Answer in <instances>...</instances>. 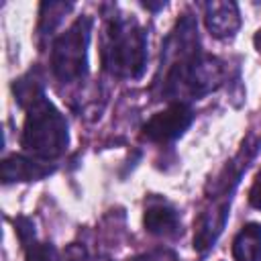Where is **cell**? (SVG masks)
Returning a JSON list of instances; mask_svg holds the SVG:
<instances>
[{
  "label": "cell",
  "instance_id": "obj_4",
  "mask_svg": "<svg viewBox=\"0 0 261 261\" xmlns=\"http://www.w3.org/2000/svg\"><path fill=\"white\" fill-rule=\"evenodd\" d=\"M90 33L92 20L88 16H80L63 35L55 39L51 49V69L59 82H77L88 73Z\"/></svg>",
  "mask_w": 261,
  "mask_h": 261
},
{
  "label": "cell",
  "instance_id": "obj_15",
  "mask_svg": "<svg viewBox=\"0 0 261 261\" xmlns=\"http://www.w3.org/2000/svg\"><path fill=\"white\" fill-rule=\"evenodd\" d=\"M135 261H179V259H177V255H175L171 249H167V247H157V249L145 253L143 257H139V259H135Z\"/></svg>",
  "mask_w": 261,
  "mask_h": 261
},
{
  "label": "cell",
  "instance_id": "obj_10",
  "mask_svg": "<svg viewBox=\"0 0 261 261\" xmlns=\"http://www.w3.org/2000/svg\"><path fill=\"white\" fill-rule=\"evenodd\" d=\"M234 261H261V224L247 222L232 241Z\"/></svg>",
  "mask_w": 261,
  "mask_h": 261
},
{
  "label": "cell",
  "instance_id": "obj_12",
  "mask_svg": "<svg viewBox=\"0 0 261 261\" xmlns=\"http://www.w3.org/2000/svg\"><path fill=\"white\" fill-rule=\"evenodd\" d=\"M71 8L69 2H43L41 4V20H39V31L41 35L51 33L57 22L61 20V16Z\"/></svg>",
  "mask_w": 261,
  "mask_h": 261
},
{
  "label": "cell",
  "instance_id": "obj_13",
  "mask_svg": "<svg viewBox=\"0 0 261 261\" xmlns=\"http://www.w3.org/2000/svg\"><path fill=\"white\" fill-rule=\"evenodd\" d=\"M24 261H57V249L51 243L33 241L24 247Z\"/></svg>",
  "mask_w": 261,
  "mask_h": 261
},
{
  "label": "cell",
  "instance_id": "obj_14",
  "mask_svg": "<svg viewBox=\"0 0 261 261\" xmlns=\"http://www.w3.org/2000/svg\"><path fill=\"white\" fill-rule=\"evenodd\" d=\"M14 230H16V237H18L22 247H27L35 241V224L31 218H27V216L14 218Z\"/></svg>",
  "mask_w": 261,
  "mask_h": 261
},
{
  "label": "cell",
  "instance_id": "obj_8",
  "mask_svg": "<svg viewBox=\"0 0 261 261\" xmlns=\"http://www.w3.org/2000/svg\"><path fill=\"white\" fill-rule=\"evenodd\" d=\"M55 167L41 161V159H33V157H24V155H10L2 161L0 165V175L4 184L10 181H37L47 177L49 173H53Z\"/></svg>",
  "mask_w": 261,
  "mask_h": 261
},
{
  "label": "cell",
  "instance_id": "obj_11",
  "mask_svg": "<svg viewBox=\"0 0 261 261\" xmlns=\"http://www.w3.org/2000/svg\"><path fill=\"white\" fill-rule=\"evenodd\" d=\"M12 92H14V98H16V102H18V106H22L24 110L37 100V98H41L45 92H43V86H41V82L35 77V75H22L20 80H16L14 84H12Z\"/></svg>",
  "mask_w": 261,
  "mask_h": 261
},
{
  "label": "cell",
  "instance_id": "obj_1",
  "mask_svg": "<svg viewBox=\"0 0 261 261\" xmlns=\"http://www.w3.org/2000/svg\"><path fill=\"white\" fill-rule=\"evenodd\" d=\"M102 67L114 77L137 80L147 65V33L126 14H112L102 37Z\"/></svg>",
  "mask_w": 261,
  "mask_h": 261
},
{
  "label": "cell",
  "instance_id": "obj_18",
  "mask_svg": "<svg viewBox=\"0 0 261 261\" xmlns=\"http://www.w3.org/2000/svg\"><path fill=\"white\" fill-rule=\"evenodd\" d=\"M253 43H255V49L261 53V29L255 33V37H253Z\"/></svg>",
  "mask_w": 261,
  "mask_h": 261
},
{
  "label": "cell",
  "instance_id": "obj_6",
  "mask_svg": "<svg viewBox=\"0 0 261 261\" xmlns=\"http://www.w3.org/2000/svg\"><path fill=\"white\" fill-rule=\"evenodd\" d=\"M228 210H230V198H222L220 202H212V206L198 216L194 230V249L198 253H206L210 247H214L226 224Z\"/></svg>",
  "mask_w": 261,
  "mask_h": 261
},
{
  "label": "cell",
  "instance_id": "obj_9",
  "mask_svg": "<svg viewBox=\"0 0 261 261\" xmlns=\"http://www.w3.org/2000/svg\"><path fill=\"white\" fill-rule=\"evenodd\" d=\"M145 230L155 237H175L181 232V222L175 208L163 200H151L143 216Z\"/></svg>",
  "mask_w": 261,
  "mask_h": 261
},
{
  "label": "cell",
  "instance_id": "obj_5",
  "mask_svg": "<svg viewBox=\"0 0 261 261\" xmlns=\"http://www.w3.org/2000/svg\"><path fill=\"white\" fill-rule=\"evenodd\" d=\"M194 120V110L188 102H171L165 110L153 114L143 124V137L153 143H169L181 137Z\"/></svg>",
  "mask_w": 261,
  "mask_h": 261
},
{
  "label": "cell",
  "instance_id": "obj_2",
  "mask_svg": "<svg viewBox=\"0 0 261 261\" xmlns=\"http://www.w3.org/2000/svg\"><path fill=\"white\" fill-rule=\"evenodd\" d=\"M159 69H165L163 80L157 82L161 86V96L175 102L198 100L214 92L224 80L222 61L202 51L184 55Z\"/></svg>",
  "mask_w": 261,
  "mask_h": 261
},
{
  "label": "cell",
  "instance_id": "obj_3",
  "mask_svg": "<svg viewBox=\"0 0 261 261\" xmlns=\"http://www.w3.org/2000/svg\"><path fill=\"white\" fill-rule=\"evenodd\" d=\"M67 143V122L63 114L55 108V104L43 94L27 108L20 145L27 153L35 155V159L49 161L63 155Z\"/></svg>",
  "mask_w": 261,
  "mask_h": 261
},
{
  "label": "cell",
  "instance_id": "obj_7",
  "mask_svg": "<svg viewBox=\"0 0 261 261\" xmlns=\"http://www.w3.org/2000/svg\"><path fill=\"white\" fill-rule=\"evenodd\" d=\"M206 27L216 39H232L241 27L239 4L230 0H212L206 4Z\"/></svg>",
  "mask_w": 261,
  "mask_h": 261
},
{
  "label": "cell",
  "instance_id": "obj_17",
  "mask_svg": "<svg viewBox=\"0 0 261 261\" xmlns=\"http://www.w3.org/2000/svg\"><path fill=\"white\" fill-rule=\"evenodd\" d=\"M143 6L149 8V10H159V8L165 6V2H143Z\"/></svg>",
  "mask_w": 261,
  "mask_h": 261
},
{
  "label": "cell",
  "instance_id": "obj_16",
  "mask_svg": "<svg viewBox=\"0 0 261 261\" xmlns=\"http://www.w3.org/2000/svg\"><path fill=\"white\" fill-rule=\"evenodd\" d=\"M249 204L257 210H261V169L253 179V186L249 190Z\"/></svg>",
  "mask_w": 261,
  "mask_h": 261
}]
</instances>
